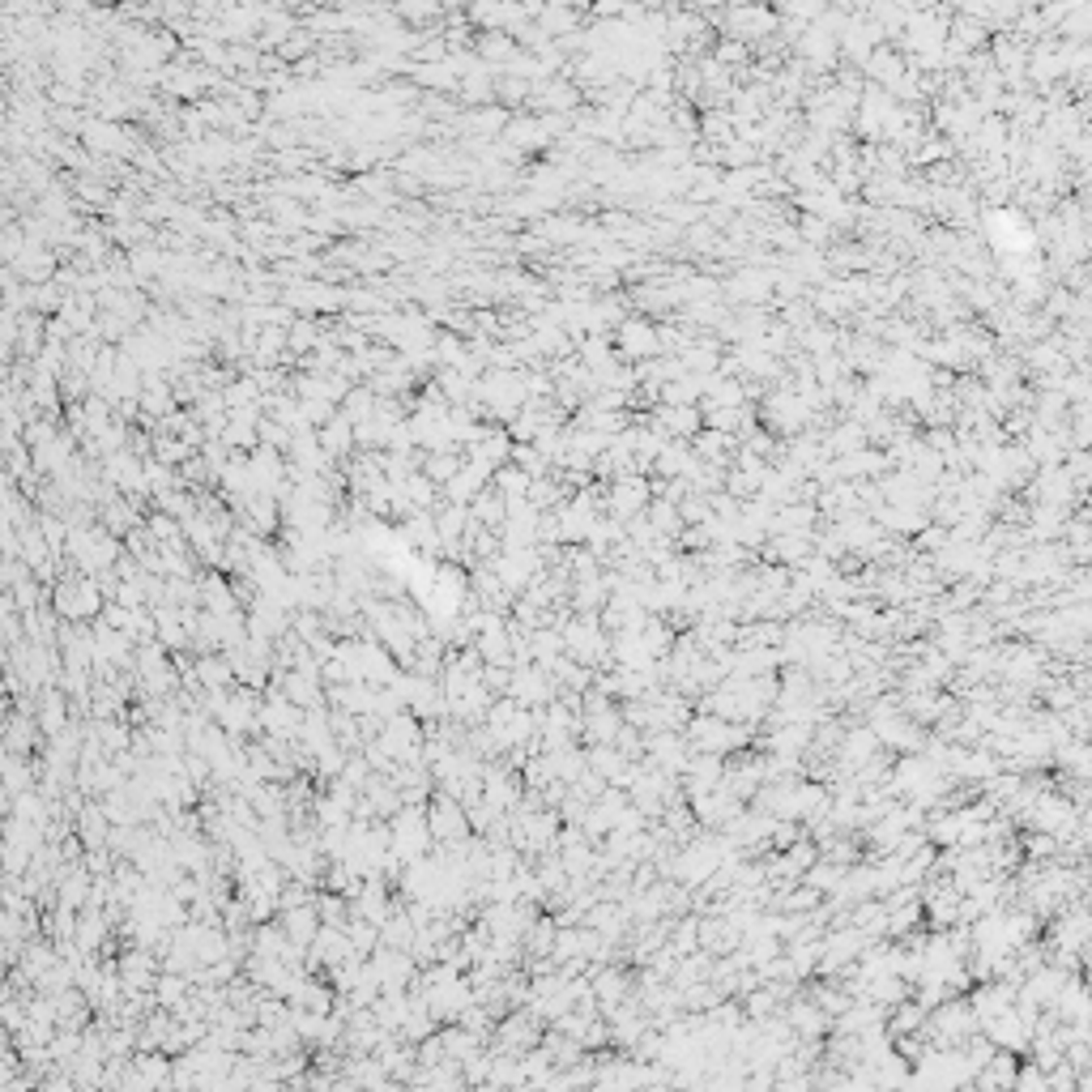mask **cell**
I'll use <instances>...</instances> for the list:
<instances>
[{
	"instance_id": "1",
	"label": "cell",
	"mask_w": 1092,
	"mask_h": 1092,
	"mask_svg": "<svg viewBox=\"0 0 1092 1092\" xmlns=\"http://www.w3.org/2000/svg\"><path fill=\"white\" fill-rule=\"evenodd\" d=\"M649 499H653V491H649L645 478H640V474H619V478H610V491L602 496V517L619 521V526H631L636 517H645Z\"/></svg>"
},
{
	"instance_id": "2",
	"label": "cell",
	"mask_w": 1092,
	"mask_h": 1092,
	"mask_svg": "<svg viewBox=\"0 0 1092 1092\" xmlns=\"http://www.w3.org/2000/svg\"><path fill=\"white\" fill-rule=\"evenodd\" d=\"M615 355L624 363H653L661 359V346H658V329L649 325V320L640 316H627L624 325H619V341H615Z\"/></svg>"
},
{
	"instance_id": "3",
	"label": "cell",
	"mask_w": 1092,
	"mask_h": 1092,
	"mask_svg": "<svg viewBox=\"0 0 1092 1092\" xmlns=\"http://www.w3.org/2000/svg\"><path fill=\"white\" fill-rule=\"evenodd\" d=\"M777 17L768 14V9H734L730 14V39L734 43H747V39H764L773 35Z\"/></svg>"
},
{
	"instance_id": "4",
	"label": "cell",
	"mask_w": 1092,
	"mask_h": 1092,
	"mask_svg": "<svg viewBox=\"0 0 1092 1092\" xmlns=\"http://www.w3.org/2000/svg\"><path fill=\"white\" fill-rule=\"evenodd\" d=\"M530 483H533V478L526 474V469H517V466H499L496 487H499V499H504V504H517V499H526V496H530Z\"/></svg>"
},
{
	"instance_id": "5",
	"label": "cell",
	"mask_w": 1092,
	"mask_h": 1092,
	"mask_svg": "<svg viewBox=\"0 0 1092 1092\" xmlns=\"http://www.w3.org/2000/svg\"><path fill=\"white\" fill-rule=\"evenodd\" d=\"M832 235H837V227H828L823 218H802V227H798V240H807L811 248H828Z\"/></svg>"
}]
</instances>
